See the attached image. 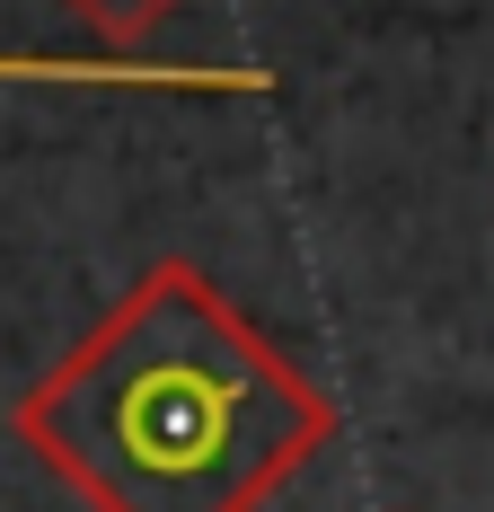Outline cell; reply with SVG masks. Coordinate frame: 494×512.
Returning <instances> with one entry per match:
<instances>
[{
    "mask_svg": "<svg viewBox=\"0 0 494 512\" xmlns=\"http://www.w3.org/2000/svg\"><path fill=\"white\" fill-rule=\"evenodd\" d=\"M9 433L89 512H265L345 407L195 256H159L9 398Z\"/></svg>",
    "mask_w": 494,
    "mask_h": 512,
    "instance_id": "obj_1",
    "label": "cell"
},
{
    "mask_svg": "<svg viewBox=\"0 0 494 512\" xmlns=\"http://www.w3.org/2000/svg\"><path fill=\"white\" fill-rule=\"evenodd\" d=\"M18 89H142V98H265L256 62H133V53H0Z\"/></svg>",
    "mask_w": 494,
    "mask_h": 512,
    "instance_id": "obj_2",
    "label": "cell"
},
{
    "mask_svg": "<svg viewBox=\"0 0 494 512\" xmlns=\"http://www.w3.org/2000/svg\"><path fill=\"white\" fill-rule=\"evenodd\" d=\"M62 9H71V18H80L106 53H133L150 27H159V18H177L186 0H62Z\"/></svg>",
    "mask_w": 494,
    "mask_h": 512,
    "instance_id": "obj_3",
    "label": "cell"
}]
</instances>
